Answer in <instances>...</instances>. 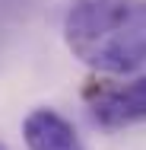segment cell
I'll list each match as a JSON object with an SVG mask.
<instances>
[{"label": "cell", "instance_id": "1", "mask_svg": "<svg viewBox=\"0 0 146 150\" xmlns=\"http://www.w3.org/2000/svg\"><path fill=\"white\" fill-rule=\"evenodd\" d=\"M70 54L98 74H133L146 64V0H73L64 16Z\"/></svg>", "mask_w": 146, "mask_h": 150}, {"label": "cell", "instance_id": "2", "mask_svg": "<svg viewBox=\"0 0 146 150\" xmlns=\"http://www.w3.org/2000/svg\"><path fill=\"white\" fill-rule=\"evenodd\" d=\"M89 112L102 128H130L146 121V74L130 83L98 90L89 102Z\"/></svg>", "mask_w": 146, "mask_h": 150}, {"label": "cell", "instance_id": "3", "mask_svg": "<svg viewBox=\"0 0 146 150\" xmlns=\"http://www.w3.org/2000/svg\"><path fill=\"white\" fill-rule=\"evenodd\" d=\"M22 141L29 150H86L73 125L64 118L60 112L41 105L32 109L22 121Z\"/></svg>", "mask_w": 146, "mask_h": 150}, {"label": "cell", "instance_id": "4", "mask_svg": "<svg viewBox=\"0 0 146 150\" xmlns=\"http://www.w3.org/2000/svg\"><path fill=\"white\" fill-rule=\"evenodd\" d=\"M0 150H6V144H0Z\"/></svg>", "mask_w": 146, "mask_h": 150}]
</instances>
